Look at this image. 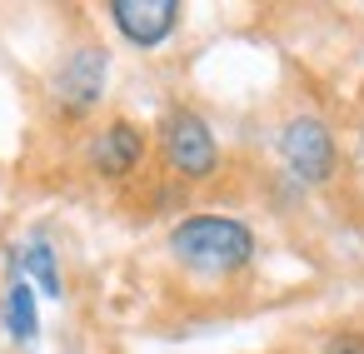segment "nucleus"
<instances>
[{
  "label": "nucleus",
  "instance_id": "9",
  "mask_svg": "<svg viewBox=\"0 0 364 354\" xmlns=\"http://www.w3.org/2000/svg\"><path fill=\"white\" fill-rule=\"evenodd\" d=\"M324 354H364V334H334L324 344Z\"/></svg>",
  "mask_w": 364,
  "mask_h": 354
},
{
  "label": "nucleus",
  "instance_id": "1",
  "mask_svg": "<svg viewBox=\"0 0 364 354\" xmlns=\"http://www.w3.org/2000/svg\"><path fill=\"white\" fill-rule=\"evenodd\" d=\"M170 254L195 274H235L255 259V235L230 215H190L170 230Z\"/></svg>",
  "mask_w": 364,
  "mask_h": 354
},
{
  "label": "nucleus",
  "instance_id": "6",
  "mask_svg": "<svg viewBox=\"0 0 364 354\" xmlns=\"http://www.w3.org/2000/svg\"><path fill=\"white\" fill-rule=\"evenodd\" d=\"M140 160H145V135H140V125H130V120H110V125L95 135V145H90V165H95L105 180L130 175Z\"/></svg>",
  "mask_w": 364,
  "mask_h": 354
},
{
  "label": "nucleus",
  "instance_id": "4",
  "mask_svg": "<svg viewBox=\"0 0 364 354\" xmlns=\"http://www.w3.org/2000/svg\"><path fill=\"white\" fill-rule=\"evenodd\" d=\"M105 75H110L105 45H75L60 60V70H55V85H50L55 90V105L65 115H90L100 105V95H105Z\"/></svg>",
  "mask_w": 364,
  "mask_h": 354
},
{
  "label": "nucleus",
  "instance_id": "7",
  "mask_svg": "<svg viewBox=\"0 0 364 354\" xmlns=\"http://www.w3.org/2000/svg\"><path fill=\"white\" fill-rule=\"evenodd\" d=\"M36 324H41V314H36V289H31V279L21 274V279L6 289V329H11V339L31 344V339H36Z\"/></svg>",
  "mask_w": 364,
  "mask_h": 354
},
{
  "label": "nucleus",
  "instance_id": "2",
  "mask_svg": "<svg viewBox=\"0 0 364 354\" xmlns=\"http://www.w3.org/2000/svg\"><path fill=\"white\" fill-rule=\"evenodd\" d=\"M160 140H165V160L180 180H210L220 170V145H215V130L205 125V115L170 110L160 125Z\"/></svg>",
  "mask_w": 364,
  "mask_h": 354
},
{
  "label": "nucleus",
  "instance_id": "5",
  "mask_svg": "<svg viewBox=\"0 0 364 354\" xmlns=\"http://www.w3.org/2000/svg\"><path fill=\"white\" fill-rule=\"evenodd\" d=\"M110 21L115 31L140 45V50H155L160 41H170V31L180 26V0H115L110 6Z\"/></svg>",
  "mask_w": 364,
  "mask_h": 354
},
{
  "label": "nucleus",
  "instance_id": "8",
  "mask_svg": "<svg viewBox=\"0 0 364 354\" xmlns=\"http://www.w3.org/2000/svg\"><path fill=\"white\" fill-rule=\"evenodd\" d=\"M21 274H31L50 299H60V264H55V250L46 240H31L26 254H21Z\"/></svg>",
  "mask_w": 364,
  "mask_h": 354
},
{
  "label": "nucleus",
  "instance_id": "3",
  "mask_svg": "<svg viewBox=\"0 0 364 354\" xmlns=\"http://www.w3.org/2000/svg\"><path fill=\"white\" fill-rule=\"evenodd\" d=\"M279 155H284L289 175L304 180V185H324V180L334 175V160H339L329 125L314 120V115H294V120L279 130Z\"/></svg>",
  "mask_w": 364,
  "mask_h": 354
}]
</instances>
